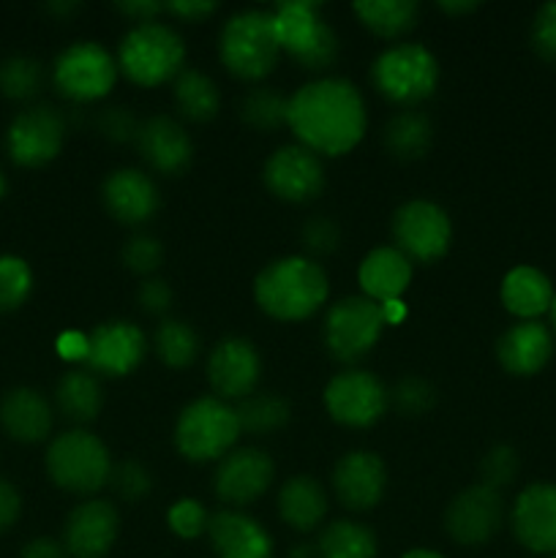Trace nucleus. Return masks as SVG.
Wrapping results in <instances>:
<instances>
[{"label": "nucleus", "instance_id": "nucleus-1", "mask_svg": "<svg viewBox=\"0 0 556 558\" xmlns=\"http://www.w3.org/2000/svg\"><path fill=\"white\" fill-rule=\"evenodd\" d=\"M287 125L305 150L338 158L360 145L368 114L354 82L322 76L289 96Z\"/></svg>", "mask_w": 556, "mask_h": 558}, {"label": "nucleus", "instance_id": "nucleus-2", "mask_svg": "<svg viewBox=\"0 0 556 558\" xmlns=\"http://www.w3.org/2000/svg\"><path fill=\"white\" fill-rule=\"evenodd\" d=\"M330 294L327 272L309 256L273 259L254 278V300L262 314L276 322H305Z\"/></svg>", "mask_w": 556, "mask_h": 558}, {"label": "nucleus", "instance_id": "nucleus-3", "mask_svg": "<svg viewBox=\"0 0 556 558\" xmlns=\"http://www.w3.org/2000/svg\"><path fill=\"white\" fill-rule=\"evenodd\" d=\"M276 27L270 11L249 9L229 16L218 36V58L223 69L243 82H259L278 65Z\"/></svg>", "mask_w": 556, "mask_h": 558}, {"label": "nucleus", "instance_id": "nucleus-4", "mask_svg": "<svg viewBox=\"0 0 556 558\" xmlns=\"http://www.w3.org/2000/svg\"><path fill=\"white\" fill-rule=\"evenodd\" d=\"M118 69L140 87H161L178 80L185 63V44L164 22L134 25L118 47Z\"/></svg>", "mask_w": 556, "mask_h": 558}, {"label": "nucleus", "instance_id": "nucleus-5", "mask_svg": "<svg viewBox=\"0 0 556 558\" xmlns=\"http://www.w3.org/2000/svg\"><path fill=\"white\" fill-rule=\"evenodd\" d=\"M240 420L234 407L216 396L185 403L174 423V447L191 463H213L234 450L240 439Z\"/></svg>", "mask_w": 556, "mask_h": 558}, {"label": "nucleus", "instance_id": "nucleus-6", "mask_svg": "<svg viewBox=\"0 0 556 558\" xmlns=\"http://www.w3.org/2000/svg\"><path fill=\"white\" fill-rule=\"evenodd\" d=\"M376 93L396 107H418L439 85V63L428 47L418 41H398L379 52L371 65Z\"/></svg>", "mask_w": 556, "mask_h": 558}, {"label": "nucleus", "instance_id": "nucleus-7", "mask_svg": "<svg viewBox=\"0 0 556 558\" xmlns=\"http://www.w3.org/2000/svg\"><path fill=\"white\" fill-rule=\"evenodd\" d=\"M270 16L278 47L294 63L309 71H325L336 63L341 47L336 31L319 14V5L309 0H283L273 5Z\"/></svg>", "mask_w": 556, "mask_h": 558}, {"label": "nucleus", "instance_id": "nucleus-8", "mask_svg": "<svg viewBox=\"0 0 556 558\" xmlns=\"http://www.w3.org/2000/svg\"><path fill=\"white\" fill-rule=\"evenodd\" d=\"M47 474L58 488L76 496L98 494L109 485L112 458L107 445L85 428L55 436L47 450Z\"/></svg>", "mask_w": 556, "mask_h": 558}, {"label": "nucleus", "instance_id": "nucleus-9", "mask_svg": "<svg viewBox=\"0 0 556 558\" xmlns=\"http://www.w3.org/2000/svg\"><path fill=\"white\" fill-rule=\"evenodd\" d=\"M118 60L98 41H74L55 58L52 82L69 101L93 104L112 93Z\"/></svg>", "mask_w": 556, "mask_h": 558}, {"label": "nucleus", "instance_id": "nucleus-10", "mask_svg": "<svg viewBox=\"0 0 556 558\" xmlns=\"http://www.w3.org/2000/svg\"><path fill=\"white\" fill-rule=\"evenodd\" d=\"M385 327L382 308L374 300L363 298V294L343 298L330 305L325 316V347L338 363L352 365L371 354Z\"/></svg>", "mask_w": 556, "mask_h": 558}, {"label": "nucleus", "instance_id": "nucleus-11", "mask_svg": "<svg viewBox=\"0 0 556 558\" xmlns=\"http://www.w3.org/2000/svg\"><path fill=\"white\" fill-rule=\"evenodd\" d=\"M392 240L412 265L439 262L452 243L450 216L431 199L403 202L392 216Z\"/></svg>", "mask_w": 556, "mask_h": 558}, {"label": "nucleus", "instance_id": "nucleus-12", "mask_svg": "<svg viewBox=\"0 0 556 558\" xmlns=\"http://www.w3.org/2000/svg\"><path fill=\"white\" fill-rule=\"evenodd\" d=\"M325 409L343 428H371L387 412L390 392L371 371H341L325 387Z\"/></svg>", "mask_w": 556, "mask_h": 558}, {"label": "nucleus", "instance_id": "nucleus-13", "mask_svg": "<svg viewBox=\"0 0 556 558\" xmlns=\"http://www.w3.org/2000/svg\"><path fill=\"white\" fill-rule=\"evenodd\" d=\"M65 140V123L58 109L38 104L27 107L11 120L5 131V150L11 161L20 167L36 169L47 167L49 161L60 156Z\"/></svg>", "mask_w": 556, "mask_h": 558}, {"label": "nucleus", "instance_id": "nucleus-14", "mask_svg": "<svg viewBox=\"0 0 556 558\" xmlns=\"http://www.w3.org/2000/svg\"><path fill=\"white\" fill-rule=\"evenodd\" d=\"M505 523V501L496 488L478 483L463 488L445 510V532L463 548H480L499 534Z\"/></svg>", "mask_w": 556, "mask_h": 558}, {"label": "nucleus", "instance_id": "nucleus-15", "mask_svg": "<svg viewBox=\"0 0 556 558\" xmlns=\"http://www.w3.org/2000/svg\"><path fill=\"white\" fill-rule=\"evenodd\" d=\"M267 191L289 205H305L325 189V167L316 153L303 145H283L273 153L262 169Z\"/></svg>", "mask_w": 556, "mask_h": 558}, {"label": "nucleus", "instance_id": "nucleus-16", "mask_svg": "<svg viewBox=\"0 0 556 558\" xmlns=\"http://www.w3.org/2000/svg\"><path fill=\"white\" fill-rule=\"evenodd\" d=\"M276 477V463L259 447H238L218 461L213 490L229 507H249L267 494Z\"/></svg>", "mask_w": 556, "mask_h": 558}, {"label": "nucleus", "instance_id": "nucleus-17", "mask_svg": "<svg viewBox=\"0 0 556 558\" xmlns=\"http://www.w3.org/2000/svg\"><path fill=\"white\" fill-rule=\"evenodd\" d=\"M147 354V338L142 327L125 319H109L93 327L87 336V371L101 376H129L142 365Z\"/></svg>", "mask_w": 556, "mask_h": 558}, {"label": "nucleus", "instance_id": "nucleus-18", "mask_svg": "<svg viewBox=\"0 0 556 558\" xmlns=\"http://www.w3.org/2000/svg\"><path fill=\"white\" fill-rule=\"evenodd\" d=\"M207 385L213 387L216 398L232 401V398L254 396L262 376L259 349L249 338L229 336L210 349L207 357Z\"/></svg>", "mask_w": 556, "mask_h": 558}, {"label": "nucleus", "instance_id": "nucleus-19", "mask_svg": "<svg viewBox=\"0 0 556 558\" xmlns=\"http://www.w3.org/2000/svg\"><path fill=\"white\" fill-rule=\"evenodd\" d=\"M510 529L518 545L540 556L556 554V485L532 483L518 494L510 510Z\"/></svg>", "mask_w": 556, "mask_h": 558}, {"label": "nucleus", "instance_id": "nucleus-20", "mask_svg": "<svg viewBox=\"0 0 556 558\" xmlns=\"http://www.w3.org/2000/svg\"><path fill=\"white\" fill-rule=\"evenodd\" d=\"M120 515L112 501L87 499L69 512L63 526V548L71 558H104L114 548Z\"/></svg>", "mask_w": 556, "mask_h": 558}, {"label": "nucleus", "instance_id": "nucleus-21", "mask_svg": "<svg viewBox=\"0 0 556 558\" xmlns=\"http://www.w3.org/2000/svg\"><path fill=\"white\" fill-rule=\"evenodd\" d=\"M336 499L352 512H368L387 490V466L376 452L352 450L338 458L333 469Z\"/></svg>", "mask_w": 556, "mask_h": 558}, {"label": "nucleus", "instance_id": "nucleus-22", "mask_svg": "<svg viewBox=\"0 0 556 558\" xmlns=\"http://www.w3.org/2000/svg\"><path fill=\"white\" fill-rule=\"evenodd\" d=\"M101 199L109 216L125 227L147 223L161 205V196H158L150 174L134 167L114 169L112 174H107L101 185Z\"/></svg>", "mask_w": 556, "mask_h": 558}, {"label": "nucleus", "instance_id": "nucleus-23", "mask_svg": "<svg viewBox=\"0 0 556 558\" xmlns=\"http://www.w3.org/2000/svg\"><path fill=\"white\" fill-rule=\"evenodd\" d=\"M136 147L147 167L161 174H180L194 158V142L183 123L169 114H156L145 120L136 134Z\"/></svg>", "mask_w": 556, "mask_h": 558}, {"label": "nucleus", "instance_id": "nucleus-24", "mask_svg": "<svg viewBox=\"0 0 556 558\" xmlns=\"http://www.w3.org/2000/svg\"><path fill=\"white\" fill-rule=\"evenodd\" d=\"M554 357V332L543 322H516L496 341V360L510 376H534Z\"/></svg>", "mask_w": 556, "mask_h": 558}, {"label": "nucleus", "instance_id": "nucleus-25", "mask_svg": "<svg viewBox=\"0 0 556 558\" xmlns=\"http://www.w3.org/2000/svg\"><path fill=\"white\" fill-rule=\"evenodd\" d=\"M207 539L218 558H273V537L267 529L238 510L210 515Z\"/></svg>", "mask_w": 556, "mask_h": 558}, {"label": "nucleus", "instance_id": "nucleus-26", "mask_svg": "<svg viewBox=\"0 0 556 558\" xmlns=\"http://www.w3.org/2000/svg\"><path fill=\"white\" fill-rule=\"evenodd\" d=\"M414 276V267L396 245H379L363 256L358 267V283L363 298L374 300L376 305L401 300Z\"/></svg>", "mask_w": 556, "mask_h": 558}, {"label": "nucleus", "instance_id": "nucleus-27", "mask_svg": "<svg viewBox=\"0 0 556 558\" xmlns=\"http://www.w3.org/2000/svg\"><path fill=\"white\" fill-rule=\"evenodd\" d=\"M52 423V407L33 387H14L0 401V425L11 439L22 445H38L47 439Z\"/></svg>", "mask_w": 556, "mask_h": 558}, {"label": "nucleus", "instance_id": "nucleus-28", "mask_svg": "<svg viewBox=\"0 0 556 558\" xmlns=\"http://www.w3.org/2000/svg\"><path fill=\"white\" fill-rule=\"evenodd\" d=\"M556 292L551 278L532 265H518L501 278L499 300L507 314L516 316L518 322H537L540 316L548 314Z\"/></svg>", "mask_w": 556, "mask_h": 558}, {"label": "nucleus", "instance_id": "nucleus-29", "mask_svg": "<svg viewBox=\"0 0 556 558\" xmlns=\"http://www.w3.org/2000/svg\"><path fill=\"white\" fill-rule=\"evenodd\" d=\"M278 515L289 529L309 534L319 529L327 515V494L322 483L311 474H294L278 490Z\"/></svg>", "mask_w": 556, "mask_h": 558}, {"label": "nucleus", "instance_id": "nucleus-30", "mask_svg": "<svg viewBox=\"0 0 556 558\" xmlns=\"http://www.w3.org/2000/svg\"><path fill=\"white\" fill-rule=\"evenodd\" d=\"M55 403H58L60 414L71 423H93L104 407L101 381L87 368L65 371L55 387Z\"/></svg>", "mask_w": 556, "mask_h": 558}, {"label": "nucleus", "instance_id": "nucleus-31", "mask_svg": "<svg viewBox=\"0 0 556 558\" xmlns=\"http://www.w3.org/2000/svg\"><path fill=\"white\" fill-rule=\"evenodd\" d=\"M352 11L360 25L387 41L412 33L420 20V5L414 0H360L352 5Z\"/></svg>", "mask_w": 556, "mask_h": 558}, {"label": "nucleus", "instance_id": "nucleus-32", "mask_svg": "<svg viewBox=\"0 0 556 558\" xmlns=\"http://www.w3.org/2000/svg\"><path fill=\"white\" fill-rule=\"evenodd\" d=\"M382 142L398 161H418L434 142V125H431L428 114L418 112V109H403L385 125Z\"/></svg>", "mask_w": 556, "mask_h": 558}, {"label": "nucleus", "instance_id": "nucleus-33", "mask_svg": "<svg viewBox=\"0 0 556 558\" xmlns=\"http://www.w3.org/2000/svg\"><path fill=\"white\" fill-rule=\"evenodd\" d=\"M174 104L178 112L191 123H207L221 109L216 82L196 69H183L174 80Z\"/></svg>", "mask_w": 556, "mask_h": 558}, {"label": "nucleus", "instance_id": "nucleus-34", "mask_svg": "<svg viewBox=\"0 0 556 558\" xmlns=\"http://www.w3.org/2000/svg\"><path fill=\"white\" fill-rule=\"evenodd\" d=\"M316 556L319 558H376L374 532L358 521H333L322 529L316 539Z\"/></svg>", "mask_w": 556, "mask_h": 558}, {"label": "nucleus", "instance_id": "nucleus-35", "mask_svg": "<svg viewBox=\"0 0 556 558\" xmlns=\"http://www.w3.org/2000/svg\"><path fill=\"white\" fill-rule=\"evenodd\" d=\"M153 349L167 368L183 371L200 354V336L183 319H164L153 336Z\"/></svg>", "mask_w": 556, "mask_h": 558}, {"label": "nucleus", "instance_id": "nucleus-36", "mask_svg": "<svg viewBox=\"0 0 556 558\" xmlns=\"http://www.w3.org/2000/svg\"><path fill=\"white\" fill-rule=\"evenodd\" d=\"M240 420V430L256 436H267L281 430L289 423V403L283 396L276 392H254V396L243 398L240 407L234 409Z\"/></svg>", "mask_w": 556, "mask_h": 558}, {"label": "nucleus", "instance_id": "nucleus-37", "mask_svg": "<svg viewBox=\"0 0 556 558\" xmlns=\"http://www.w3.org/2000/svg\"><path fill=\"white\" fill-rule=\"evenodd\" d=\"M44 71L36 58L27 54H11L0 63V93L11 101H27L41 90Z\"/></svg>", "mask_w": 556, "mask_h": 558}, {"label": "nucleus", "instance_id": "nucleus-38", "mask_svg": "<svg viewBox=\"0 0 556 558\" xmlns=\"http://www.w3.org/2000/svg\"><path fill=\"white\" fill-rule=\"evenodd\" d=\"M287 109L289 98L281 93L270 90V87H254L249 96L240 104V118L259 131H273L278 125H287Z\"/></svg>", "mask_w": 556, "mask_h": 558}, {"label": "nucleus", "instance_id": "nucleus-39", "mask_svg": "<svg viewBox=\"0 0 556 558\" xmlns=\"http://www.w3.org/2000/svg\"><path fill=\"white\" fill-rule=\"evenodd\" d=\"M33 292V270L22 256L0 254V314L25 305Z\"/></svg>", "mask_w": 556, "mask_h": 558}, {"label": "nucleus", "instance_id": "nucleus-40", "mask_svg": "<svg viewBox=\"0 0 556 558\" xmlns=\"http://www.w3.org/2000/svg\"><path fill=\"white\" fill-rule=\"evenodd\" d=\"M390 401L403 417H423V414L434 409L436 390L431 381L420 379V376H407V379H401L392 387Z\"/></svg>", "mask_w": 556, "mask_h": 558}, {"label": "nucleus", "instance_id": "nucleus-41", "mask_svg": "<svg viewBox=\"0 0 556 558\" xmlns=\"http://www.w3.org/2000/svg\"><path fill=\"white\" fill-rule=\"evenodd\" d=\"M109 485L118 494V499H123L125 505H136V501H142L153 490V477L140 461L129 458V461L112 466Z\"/></svg>", "mask_w": 556, "mask_h": 558}, {"label": "nucleus", "instance_id": "nucleus-42", "mask_svg": "<svg viewBox=\"0 0 556 558\" xmlns=\"http://www.w3.org/2000/svg\"><path fill=\"white\" fill-rule=\"evenodd\" d=\"M164 262V245L161 240L153 234H134L129 243L123 245V265L136 276L153 278V272L161 267Z\"/></svg>", "mask_w": 556, "mask_h": 558}, {"label": "nucleus", "instance_id": "nucleus-43", "mask_svg": "<svg viewBox=\"0 0 556 558\" xmlns=\"http://www.w3.org/2000/svg\"><path fill=\"white\" fill-rule=\"evenodd\" d=\"M167 523L180 539H196L207 534L210 526V512L196 499H178L167 510Z\"/></svg>", "mask_w": 556, "mask_h": 558}, {"label": "nucleus", "instance_id": "nucleus-44", "mask_svg": "<svg viewBox=\"0 0 556 558\" xmlns=\"http://www.w3.org/2000/svg\"><path fill=\"white\" fill-rule=\"evenodd\" d=\"M518 469H521V461H518V452L507 445L491 447L483 456V463H480V474H483V485L488 488H505L516 480Z\"/></svg>", "mask_w": 556, "mask_h": 558}, {"label": "nucleus", "instance_id": "nucleus-45", "mask_svg": "<svg viewBox=\"0 0 556 558\" xmlns=\"http://www.w3.org/2000/svg\"><path fill=\"white\" fill-rule=\"evenodd\" d=\"M532 49L545 60L556 65V0L543 3L532 20V33H529Z\"/></svg>", "mask_w": 556, "mask_h": 558}, {"label": "nucleus", "instance_id": "nucleus-46", "mask_svg": "<svg viewBox=\"0 0 556 558\" xmlns=\"http://www.w3.org/2000/svg\"><path fill=\"white\" fill-rule=\"evenodd\" d=\"M303 243L311 254L327 256L341 243V229H338V223L333 218L316 216L303 227Z\"/></svg>", "mask_w": 556, "mask_h": 558}, {"label": "nucleus", "instance_id": "nucleus-47", "mask_svg": "<svg viewBox=\"0 0 556 558\" xmlns=\"http://www.w3.org/2000/svg\"><path fill=\"white\" fill-rule=\"evenodd\" d=\"M172 287L164 278H145L140 283V292H136V303L150 316H167L172 308Z\"/></svg>", "mask_w": 556, "mask_h": 558}, {"label": "nucleus", "instance_id": "nucleus-48", "mask_svg": "<svg viewBox=\"0 0 556 558\" xmlns=\"http://www.w3.org/2000/svg\"><path fill=\"white\" fill-rule=\"evenodd\" d=\"M101 131L114 142L136 140L140 134V123H136L134 114L123 107H112L101 114Z\"/></svg>", "mask_w": 556, "mask_h": 558}, {"label": "nucleus", "instance_id": "nucleus-49", "mask_svg": "<svg viewBox=\"0 0 556 558\" xmlns=\"http://www.w3.org/2000/svg\"><path fill=\"white\" fill-rule=\"evenodd\" d=\"M22 515V496L9 480L0 477V534L9 532Z\"/></svg>", "mask_w": 556, "mask_h": 558}, {"label": "nucleus", "instance_id": "nucleus-50", "mask_svg": "<svg viewBox=\"0 0 556 558\" xmlns=\"http://www.w3.org/2000/svg\"><path fill=\"white\" fill-rule=\"evenodd\" d=\"M218 5L207 3V0H174V3H164V11L183 22H202L207 16L216 14Z\"/></svg>", "mask_w": 556, "mask_h": 558}, {"label": "nucleus", "instance_id": "nucleus-51", "mask_svg": "<svg viewBox=\"0 0 556 558\" xmlns=\"http://www.w3.org/2000/svg\"><path fill=\"white\" fill-rule=\"evenodd\" d=\"M118 11L125 20L134 22V25H147V22H158V14H164V3L136 0V3H118Z\"/></svg>", "mask_w": 556, "mask_h": 558}, {"label": "nucleus", "instance_id": "nucleus-52", "mask_svg": "<svg viewBox=\"0 0 556 558\" xmlns=\"http://www.w3.org/2000/svg\"><path fill=\"white\" fill-rule=\"evenodd\" d=\"M22 558H71L65 554L63 543L52 537H36L25 545L22 550Z\"/></svg>", "mask_w": 556, "mask_h": 558}, {"label": "nucleus", "instance_id": "nucleus-53", "mask_svg": "<svg viewBox=\"0 0 556 558\" xmlns=\"http://www.w3.org/2000/svg\"><path fill=\"white\" fill-rule=\"evenodd\" d=\"M58 352L60 357L65 360H85L87 336H82V332H65V336H60L58 341Z\"/></svg>", "mask_w": 556, "mask_h": 558}, {"label": "nucleus", "instance_id": "nucleus-54", "mask_svg": "<svg viewBox=\"0 0 556 558\" xmlns=\"http://www.w3.org/2000/svg\"><path fill=\"white\" fill-rule=\"evenodd\" d=\"M379 308H382V319H385V325H398V322H403V316H407V305H403L401 300H392V303L379 305Z\"/></svg>", "mask_w": 556, "mask_h": 558}, {"label": "nucleus", "instance_id": "nucleus-55", "mask_svg": "<svg viewBox=\"0 0 556 558\" xmlns=\"http://www.w3.org/2000/svg\"><path fill=\"white\" fill-rule=\"evenodd\" d=\"M439 9L450 16H461V14H472V11H478L480 3H439Z\"/></svg>", "mask_w": 556, "mask_h": 558}, {"label": "nucleus", "instance_id": "nucleus-56", "mask_svg": "<svg viewBox=\"0 0 556 558\" xmlns=\"http://www.w3.org/2000/svg\"><path fill=\"white\" fill-rule=\"evenodd\" d=\"M401 558H445V556L436 554V550L431 548H414V550H407Z\"/></svg>", "mask_w": 556, "mask_h": 558}, {"label": "nucleus", "instance_id": "nucleus-57", "mask_svg": "<svg viewBox=\"0 0 556 558\" xmlns=\"http://www.w3.org/2000/svg\"><path fill=\"white\" fill-rule=\"evenodd\" d=\"M316 554V548L311 550V545H300V548L292 550V558H311Z\"/></svg>", "mask_w": 556, "mask_h": 558}, {"label": "nucleus", "instance_id": "nucleus-58", "mask_svg": "<svg viewBox=\"0 0 556 558\" xmlns=\"http://www.w3.org/2000/svg\"><path fill=\"white\" fill-rule=\"evenodd\" d=\"M551 327H554V332H556V298H554V303H551Z\"/></svg>", "mask_w": 556, "mask_h": 558}, {"label": "nucleus", "instance_id": "nucleus-59", "mask_svg": "<svg viewBox=\"0 0 556 558\" xmlns=\"http://www.w3.org/2000/svg\"><path fill=\"white\" fill-rule=\"evenodd\" d=\"M5 189H9V183H5V174L0 172V199H3V196H5Z\"/></svg>", "mask_w": 556, "mask_h": 558}, {"label": "nucleus", "instance_id": "nucleus-60", "mask_svg": "<svg viewBox=\"0 0 556 558\" xmlns=\"http://www.w3.org/2000/svg\"><path fill=\"white\" fill-rule=\"evenodd\" d=\"M551 558H556V554H554V556H551Z\"/></svg>", "mask_w": 556, "mask_h": 558}]
</instances>
